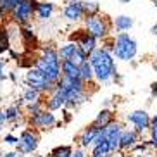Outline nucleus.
Returning <instances> with one entry per match:
<instances>
[{
  "mask_svg": "<svg viewBox=\"0 0 157 157\" xmlns=\"http://www.w3.org/2000/svg\"><path fill=\"white\" fill-rule=\"evenodd\" d=\"M40 157H43V155H40Z\"/></svg>",
  "mask_w": 157,
  "mask_h": 157,
  "instance_id": "49530a36",
  "label": "nucleus"
},
{
  "mask_svg": "<svg viewBox=\"0 0 157 157\" xmlns=\"http://www.w3.org/2000/svg\"><path fill=\"white\" fill-rule=\"evenodd\" d=\"M102 128H104V126H97V124H92V126H88V128H85L83 131H81V135H79V145H81V148L90 147Z\"/></svg>",
  "mask_w": 157,
  "mask_h": 157,
  "instance_id": "2eb2a0df",
  "label": "nucleus"
},
{
  "mask_svg": "<svg viewBox=\"0 0 157 157\" xmlns=\"http://www.w3.org/2000/svg\"><path fill=\"white\" fill-rule=\"evenodd\" d=\"M157 93V85H152V95H155Z\"/></svg>",
  "mask_w": 157,
  "mask_h": 157,
  "instance_id": "ea45409f",
  "label": "nucleus"
},
{
  "mask_svg": "<svg viewBox=\"0 0 157 157\" xmlns=\"http://www.w3.org/2000/svg\"><path fill=\"white\" fill-rule=\"evenodd\" d=\"M42 93L43 92H40V90H36V88L28 86L23 92V98H24L26 104H28V102H38V100H42Z\"/></svg>",
  "mask_w": 157,
  "mask_h": 157,
  "instance_id": "4be33fe9",
  "label": "nucleus"
},
{
  "mask_svg": "<svg viewBox=\"0 0 157 157\" xmlns=\"http://www.w3.org/2000/svg\"><path fill=\"white\" fill-rule=\"evenodd\" d=\"M24 81H26V85H28V86L36 88V90H40V92H43V93L50 92L52 86H54V83H50V81L47 79V76L40 69H38L36 66H31V67L26 71Z\"/></svg>",
  "mask_w": 157,
  "mask_h": 157,
  "instance_id": "0eeeda50",
  "label": "nucleus"
},
{
  "mask_svg": "<svg viewBox=\"0 0 157 157\" xmlns=\"http://www.w3.org/2000/svg\"><path fill=\"white\" fill-rule=\"evenodd\" d=\"M2 157H19V152H17V150H12V152H5V154H2Z\"/></svg>",
  "mask_w": 157,
  "mask_h": 157,
  "instance_id": "72a5a7b5",
  "label": "nucleus"
},
{
  "mask_svg": "<svg viewBox=\"0 0 157 157\" xmlns=\"http://www.w3.org/2000/svg\"><path fill=\"white\" fill-rule=\"evenodd\" d=\"M78 67H79V76H81V79H83L85 83H88V81H92V79L95 78V76H93V67H92V64H90L88 59H85Z\"/></svg>",
  "mask_w": 157,
  "mask_h": 157,
  "instance_id": "aec40b11",
  "label": "nucleus"
},
{
  "mask_svg": "<svg viewBox=\"0 0 157 157\" xmlns=\"http://www.w3.org/2000/svg\"><path fill=\"white\" fill-rule=\"evenodd\" d=\"M10 48V40H9V31L5 26H0V54H4Z\"/></svg>",
  "mask_w": 157,
  "mask_h": 157,
  "instance_id": "5701e85b",
  "label": "nucleus"
},
{
  "mask_svg": "<svg viewBox=\"0 0 157 157\" xmlns=\"http://www.w3.org/2000/svg\"><path fill=\"white\" fill-rule=\"evenodd\" d=\"M73 40L78 43V47L85 52V54H86V56H90V54H92V52L97 48V38L92 36V35H90L86 29H81V31H78V33L73 36Z\"/></svg>",
  "mask_w": 157,
  "mask_h": 157,
  "instance_id": "9d476101",
  "label": "nucleus"
},
{
  "mask_svg": "<svg viewBox=\"0 0 157 157\" xmlns=\"http://www.w3.org/2000/svg\"><path fill=\"white\" fill-rule=\"evenodd\" d=\"M21 116H23V114H21V109H19L17 105H14V104L5 109V117H7V123H16Z\"/></svg>",
  "mask_w": 157,
  "mask_h": 157,
  "instance_id": "393cba45",
  "label": "nucleus"
},
{
  "mask_svg": "<svg viewBox=\"0 0 157 157\" xmlns=\"http://www.w3.org/2000/svg\"><path fill=\"white\" fill-rule=\"evenodd\" d=\"M121 131H123V126H121V123H117V121H114V119H112L111 123L105 126V138H107V142H109V145H111V150H112V152H116V150H117Z\"/></svg>",
  "mask_w": 157,
  "mask_h": 157,
  "instance_id": "f8f14e48",
  "label": "nucleus"
},
{
  "mask_svg": "<svg viewBox=\"0 0 157 157\" xmlns=\"http://www.w3.org/2000/svg\"><path fill=\"white\" fill-rule=\"evenodd\" d=\"M62 16H64L69 23H78V21H81V19L85 17L81 0H67L66 7L62 9Z\"/></svg>",
  "mask_w": 157,
  "mask_h": 157,
  "instance_id": "1a4fd4ad",
  "label": "nucleus"
},
{
  "mask_svg": "<svg viewBox=\"0 0 157 157\" xmlns=\"http://www.w3.org/2000/svg\"><path fill=\"white\" fill-rule=\"evenodd\" d=\"M21 36L24 38V42H35V40H36V36H35L33 29H29L26 24H24L23 28H21Z\"/></svg>",
  "mask_w": 157,
  "mask_h": 157,
  "instance_id": "cd10ccee",
  "label": "nucleus"
},
{
  "mask_svg": "<svg viewBox=\"0 0 157 157\" xmlns=\"http://www.w3.org/2000/svg\"><path fill=\"white\" fill-rule=\"evenodd\" d=\"M155 52H157V43H155Z\"/></svg>",
  "mask_w": 157,
  "mask_h": 157,
  "instance_id": "c03bdc74",
  "label": "nucleus"
},
{
  "mask_svg": "<svg viewBox=\"0 0 157 157\" xmlns=\"http://www.w3.org/2000/svg\"><path fill=\"white\" fill-rule=\"evenodd\" d=\"M138 142V133L135 129H123L119 135V145H117V150H128V148H133Z\"/></svg>",
  "mask_w": 157,
  "mask_h": 157,
  "instance_id": "4468645a",
  "label": "nucleus"
},
{
  "mask_svg": "<svg viewBox=\"0 0 157 157\" xmlns=\"http://www.w3.org/2000/svg\"><path fill=\"white\" fill-rule=\"evenodd\" d=\"M60 73L64 74V76H71V78H81V76H79L78 64H74L71 59H62L60 60Z\"/></svg>",
  "mask_w": 157,
  "mask_h": 157,
  "instance_id": "f3484780",
  "label": "nucleus"
},
{
  "mask_svg": "<svg viewBox=\"0 0 157 157\" xmlns=\"http://www.w3.org/2000/svg\"><path fill=\"white\" fill-rule=\"evenodd\" d=\"M7 117H5V111H0V124H5Z\"/></svg>",
  "mask_w": 157,
  "mask_h": 157,
  "instance_id": "c9c22d12",
  "label": "nucleus"
},
{
  "mask_svg": "<svg viewBox=\"0 0 157 157\" xmlns=\"http://www.w3.org/2000/svg\"><path fill=\"white\" fill-rule=\"evenodd\" d=\"M83 24L85 29H86L92 36H95L97 40H104L107 38V33H109V23L107 19L98 12V14L93 16H85L83 17Z\"/></svg>",
  "mask_w": 157,
  "mask_h": 157,
  "instance_id": "20e7f679",
  "label": "nucleus"
},
{
  "mask_svg": "<svg viewBox=\"0 0 157 157\" xmlns=\"http://www.w3.org/2000/svg\"><path fill=\"white\" fill-rule=\"evenodd\" d=\"M9 78L12 79V81H16V74H14V73H10V74H9Z\"/></svg>",
  "mask_w": 157,
  "mask_h": 157,
  "instance_id": "a19ab883",
  "label": "nucleus"
},
{
  "mask_svg": "<svg viewBox=\"0 0 157 157\" xmlns=\"http://www.w3.org/2000/svg\"><path fill=\"white\" fill-rule=\"evenodd\" d=\"M133 23H135L133 17H129V16H126V14H121L114 19V28L117 29V33L128 31V29L133 26Z\"/></svg>",
  "mask_w": 157,
  "mask_h": 157,
  "instance_id": "a211bd4d",
  "label": "nucleus"
},
{
  "mask_svg": "<svg viewBox=\"0 0 157 157\" xmlns=\"http://www.w3.org/2000/svg\"><path fill=\"white\" fill-rule=\"evenodd\" d=\"M111 121H112V112L107 111V109H104V111L98 112V116L95 117V121H93V124H97V126H107Z\"/></svg>",
  "mask_w": 157,
  "mask_h": 157,
  "instance_id": "b1692460",
  "label": "nucleus"
},
{
  "mask_svg": "<svg viewBox=\"0 0 157 157\" xmlns=\"http://www.w3.org/2000/svg\"><path fill=\"white\" fill-rule=\"evenodd\" d=\"M81 5H83L85 16H93L100 12V4L95 0H81Z\"/></svg>",
  "mask_w": 157,
  "mask_h": 157,
  "instance_id": "412c9836",
  "label": "nucleus"
},
{
  "mask_svg": "<svg viewBox=\"0 0 157 157\" xmlns=\"http://www.w3.org/2000/svg\"><path fill=\"white\" fill-rule=\"evenodd\" d=\"M0 131H2V124H0Z\"/></svg>",
  "mask_w": 157,
  "mask_h": 157,
  "instance_id": "a18cd8bd",
  "label": "nucleus"
},
{
  "mask_svg": "<svg viewBox=\"0 0 157 157\" xmlns=\"http://www.w3.org/2000/svg\"><path fill=\"white\" fill-rule=\"evenodd\" d=\"M121 2H124V4H128V2H129V0H121Z\"/></svg>",
  "mask_w": 157,
  "mask_h": 157,
  "instance_id": "79ce46f5",
  "label": "nucleus"
},
{
  "mask_svg": "<svg viewBox=\"0 0 157 157\" xmlns=\"http://www.w3.org/2000/svg\"><path fill=\"white\" fill-rule=\"evenodd\" d=\"M7 79V73H5V64L0 60V83Z\"/></svg>",
  "mask_w": 157,
  "mask_h": 157,
  "instance_id": "7c9ffc66",
  "label": "nucleus"
},
{
  "mask_svg": "<svg viewBox=\"0 0 157 157\" xmlns=\"http://www.w3.org/2000/svg\"><path fill=\"white\" fill-rule=\"evenodd\" d=\"M71 157H86V155H85V152L81 150V148H78V150H73Z\"/></svg>",
  "mask_w": 157,
  "mask_h": 157,
  "instance_id": "473e14b6",
  "label": "nucleus"
},
{
  "mask_svg": "<svg viewBox=\"0 0 157 157\" xmlns=\"http://www.w3.org/2000/svg\"><path fill=\"white\" fill-rule=\"evenodd\" d=\"M64 107H66V97L59 90L52 88L50 97L47 98V109L48 111H59V109H64Z\"/></svg>",
  "mask_w": 157,
  "mask_h": 157,
  "instance_id": "dca6fc26",
  "label": "nucleus"
},
{
  "mask_svg": "<svg viewBox=\"0 0 157 157\" xmlns=\"http://www.w3.org/2000/svg\"><path fill=\"white\" fill-rule=\"evenodd\" d=\"M54 9L56 5L50 0H36V5H35V16H36L40 21H48L54 14Z\"/></svg>",
  "mask_w": 157,
  "mask_h": 157,
  "instance_id": "ddd939ff",
  "label": "nucleus"
},
{
  "mask_svg": "<svg viewBox=\"0 0 157 157\" xmlns=\"http://www.w3.org/2000/svg\"><path fill=\"white\" fill-rule=\"evenodd\" d=\"M126 119H128L131 124H135V131L138 135L143 133V131L150 126V116L147 114V111H133L126 116Z\"/></svg>",
  "mask_w": 157,
  "mask_h": 157,
  "instance_id": "9b49d317",
  "label": "nucleus"
},
{
  "mask_svg": "<svg viewBox=\"0 0 157 157\" xmlns=\"http://www.w3.org/2000/svg\"><path fill=\"white\" fill-rule=\"evenodd\" d=\"M78 48H79V47H78V43H76V42H67V43H64V45H60L59 48H57V54H59L60 60H62V59H71L73 54L78 50Z\"/></svg>",
  "mask_w": 157,
  "mask_h": 157,
  "instance_id": "6ab92c4d",
  "label": "nucleus"
},
{
  "mask_svg": "<svg viewBox=\"0 0 157 157\" xmlns=\"http://www.w3.org/2000/svg\"><path fill=\"white\" fill-rule=\"evenodd\" d=\"M35 5H36V0H21L14 9L10 10L12 21L19 26L28 24L31 21L33 14H35Z\"/></svg>",
  "mask_w": 157,
  "mask_h": 157,
  "instance_id": "39448f33",
  "label": "nucleus"
},
{
  "mask_svg": "<svg viewBox=\"0 0 157 157\" xmlns=\"http://www.w3.org/2000/svg\"><path fill=\"white\" fill-rule=\"evenodd\" d=\"M71 154H73V147H69V145H59V147H56L50 152V157H71Z\"/></svg>",
  "mask_w": 157,
  "mask_h": 157,
  "instance_id": "a878e982",
  "label": "nucleus"
},
{
  "mask_svg": "<svg viewBox=\"0 0 157 157\" xmlns=\"http://www.w3.org/2000/svg\"><path fill=\"white\" fill-rule=\"evenodd\" d=\"M40 145V136H38V129L29 128L24 129L23 133L19 135V142L16 145V150L19 154H33Z\"/></svg>",
  "mask_w": 157,
  "mask_h": 157,
  "instance_id": "423d86ee",
  "label": "nucleus"
},
{
  "mask_svg": "<svg viewBox=\"0 0 157 157\" xmlns=\"http://www.w3.org/2000/svg\"><path fill=\"white\" fill-rule=\"evenodd\" d=\"M150 145L157 150V124L150 126Z\"/></svg>",
  "mask_w": 157,
  "mask_h": 157,
  "instance_id": "c85d7f7f",
  "label": "nucleus"
},
{
  "mask_svg": "<svg viewBox=\"0 0 157 157\" xmlns=\"http://www.w3.org/2000/svg\"><path fill=\"white\" fill-rule=\"evenodd\" d=\"M88 60L92 64L93 76L97 78L98 83H109L117 73L116 62H114V54L107 47H97L88 56Z\"/></svg>",
  "mask_w": 157,
  "mask_h": 157,
  "instance_id": "f257e3e1",
  "label": "nucleus"
},
{
  "mask_svg": "<svg viewBox=\"0 0 157 157\" xmlns=\"http://www.w3.org/2000/svg\"><path fill=\"white\" fill-rule=\"evenodd\" d=\"M35 66L45 74L50 83H56L62 74L60 73V57L57 54V50L52 48V47H43L42 54L35 60Z\"/></svg>",
  "mask_w": 157,
  "mask_h": 157,
  "instance_id": "f03ea898",
  "label": "nucleus"
},
{
  "mask_svg": "<svg viewBox=\"0 0 157 157\" xmlns=\"http://www.w3.org/2000/svg\"><path fill=\"white\" fill-rule=\"evenodd\" d=\"M150 124H157V116H154L152 119H150Z\"/></svg>",
  "mask_w": 157,
  "mask_h": 157,
  "instance_id": "58836bf2",
  "label": "nucleus"
},
{
  "mask_svg": "<svg viewBox=\"0 0 157 157\" xmlns=\"http://www.w3.org/2000/svg\"><path fill=\"white\" fill-rule=\"evenodd\" d=\"M19 2H21V0H7V7H9V14H10V10L14 9V7L19 4Z\"/></svg>",
  "mask_w": 157,
  "mask_h": 157,
  "instance_id": "2f4dec72",
  "label": "nucleus"
},
{
  "mask_svg": "<svg viewBox=\"0 0 157 157\" xmlns=\"http://www.w3.org/2000/svg\"><path fill=\"white\" fill-rule=\"evenodd\" d=\"M5 14H7V12H5V10L2 9V7H0V21H2V19L5 17Z\"/></svg>",
  "mask_w": 157,
  "mask_h": 157,
  "instance_id": "e433bc0d",
  "label": "nucleus"
},
{
  "mask_svg": "<svg viewBox=\"0 0 157 157\" xmlns=\"http://www.w3.org/2000/svg\"><path fill=\"white\" fill-rule=\"evenodd\" d=\"M42 109H43L42 100H38V102H28V104H26V114H28V116L35 114V112H38V111H42Z\"/></svg>",
  "mask_w": 157,
  "mask_h": 157,
  "instance_id": "bb28decb",
  "label": "nucleus"
},
{
  "mask_svg": "<svg viewBox=\"0 0 157 157\" xmlns=\"http://www.w3.org/2000/svg\"><path fill=\"white\" fill-rule=\"evenodd\" d=\"M56 123H57L56 114H54V111H48V109H42V111L28 116V126L38 129V131H40V129L50 128V126H54Z\"/></svg>",
  "mask_w": 157,
  "mask_h": 157,
  "instance_id": "6e6552de",
  "label": "nucleus"
},
{
  "mask_svg": "<svg viewBox=\"0 0 157 157\" xmlns=\"http://www.w3.org/2000/svg\"><path fill=\"white\" fill-rule=\"evenodd\" d=\"M136 52H138L136 40L131 38L126 31L117 33L112 38V54H114L116 59L128 62V60H133L136 57Z\"/></svg>",
  "mask_w": 157,
  "mask_h": 157,
  "instance_id": "7ed1b4c3",
  "label": "nucleus"
},
{
  "mask_svg": "<svg viewBox=\"0 0 157 157\" xmlns=\"http://www.w3.org/2000/svg\"><path fill=\"white\" fill-rule=\"evenodd\" d=\"M154 5H155V7H157V0H154Z\"/></svg>",
  "mask_w": 157,
  "mask_h": 157,
  "instance_id": "37998d69",
  "label": "nucleus"
},
{
  "mask_svg": "<svg viewBox=\"0 0 157 157\" xmlns=\"http://www.w3.org/2000/svg\"><path fill=\"white\" fill-rule=\"evenodd\" d=\"M14 105H17L19 109H21V107H23V105H26V102H24V98H23V97H21V98H16Z\"/></svg>",
  "mask_w": 157,
  "mask_h": 157,
  "instance_id": "f704fd0d",
  "label": "nucleus"
},
{
  "mask_svg": "<svg viewBox=\"0 0 157 157\" xmlns=\"http://www.w3.org/2000/svg\"><path fill=\"white\" fill-rule=\"evenodd\" d=\"M17 142H19V136H14V135H10V133L4 136V143H5V145L16 147V145H17Z\"/></svg>",
  "mask_w": 157,
  "mask_h": 157,
  "instance_id": "c756f323",
  "label": "nucleus"
},
{
  "mask_svg": "<svg viewBox=\"0 0 157 157\" xmlns=\"http://www.w3.org/2000/svg\"><path fill=\"white\" fill-rule=\"evenodd\" d=\"M150 33L157 36V24H154V26H152V29H150Z\"/></svg>",
  "mask_w": 157,
  "mask_h": 157,
  "instance_id": "4c0bfd02",
  "label": "nucleus"
}]
</instances>
